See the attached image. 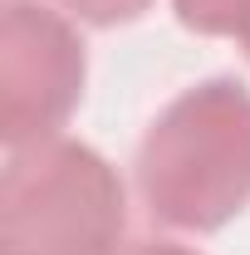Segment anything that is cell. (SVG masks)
I'll list each match as a JSON object with an SVG mask.
<instances>
[{
	"instance_id": "6da1fadb",
	"label": "cell",
	"mask_w": 250,
	"mask_h": 255,
	"mask_svg": "<svg viewBox=\"0 0 250 255\" xmlns=\"http://www.w3.org/2000/svg\"><path fill=\"white\" fill-rule=\"evenodd\" d=\"M137 196L172 231H221L250 206V89L206 79L172 98L137 142Z\"/></svg>"
},
{
	"instance_id": "8992f818",
	"label": "cell",
	"mask_w": 250,
	"mask_h": 255,
	"mask_svg": "<svg viewBox=\"0 0 250 255\" xmlns=\"http://www.w3.org/2000/svg\"><path fill=\"white\" fill-rule=\"evenodd\" d=\"M123 255H196V251H182V246H172V241H137V246H127Z\"/></svg>"
},
{
	"instance_id": "3957f363",
	"label": "cell",
	"mask_w": 250,
	"mask_h": 255,
	"mask_svg": "<svg viewBox=\"0 0 250 255\" xmlns=\"http://www.w3.org/2000/svg\"><path fill=\"white\" fill-rule=\"evenodd\" d=\"M84 94V44L39 0H5L0 15V137L30 147L59 137Z\"/></svg>"
},
{
	"instance_id": "277c9868",
	"label": "cell",
	"mask_w": 250,
	"mask_h": 255,
	"mask_svg": "<svg viewBox=\"0 0 250 255\" xmlns=\"http://www.w3.org/2000/svg\"><path fill=\"white\" fill-rule=\"evenodd\" d=\"M177 20L196 34H241V25L250 20V0H172Z\"/></svg>"
},
{
	"instance_id": "52a82bcc",
	"label": "cell",
	"mask_w": 250,
	"mask_h": 255,
	"mask_svg": "<svg viewBox=\"0 0 250 255\" xmlns=\"http://www.w3.org/2000/svg\"><path fill=\"white\" fill-rule=\"evenodd\" d=\"M236 39H241V49H246V54H250V20H246V25H241V34H236Z\"/></svg>"
},
{
	"instance_id": "7a4b0ae2",
	"label": "cell",
	"mask_w": 250,
	"mask_h": 255,
	"mask_svg": "<svg viewBox=\"0 0 250 255\" xmlns=\"http://www.w3.org/2000/svg\"><path fill=\"white\" fill-rule=\"evenodd\" d=\"M123 182L94 147L44 137L10 147L0 182V255H118Z\"/></svg>"
},
{
	"instance_id": "5b68a950",
	"label": "cell",
	"mask_w": 250,
	"mask_h": 255,
	"mask_svg": "<svg viewBox=\"0 0 250 255\" xmlns=\"http://www.w3.org/2000/svg\"><path fill=\"white\" fill-rule=\"evenodd\" d=\"M69 15H79L84 25H127V20H137L152 0H59Z\"/></svg>"
}]
</instances>
